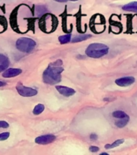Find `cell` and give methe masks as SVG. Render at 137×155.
I'll return each instance as SVG.
<instances>
[{"instance_id": "obj_3", "label": "cell", "mask_w": 137, "mask_h": 155, "mask_svg": "<svg viewBox=\"0 0 137 155\" xmlns=\"http://www.w3.org/2000/svg\"><path fill=\"white\" fill-rule=\"evenodd\" d=\"M16 48L18 50L23 53H31L35 49L36 46V41L28 37H22L17 40Z\"/></svg>"}, {"instance_id": "obj_11", "label": "cell", "mask_w": 137, "mask_h": 155, "mask_svg": "<svg viewBox=\"0 0 137 155\" xmlns=\"http://www.w3.org/2000/svg\"><path fill=\"white\" fill-rule=\"evenodd\" d=\"M91 37V35L90 34H84V35H79V36H75L71 40L73 43H77V42H81L88 40Z\"/></svg>"}, {"instance_id": "obj_21", "label": "cell", "mask_w": 137, "mask_h": 155, "mask_svg": "<svg viewBox=\"0 0 137 155\" xmlns=\"http://www.w3.org/2000/svg\"><path fill=\"white\" fill-rule=\"evenodd\" d=\"M7 85V83L5 82H2V81H0V87H4V86H6Z\"/></svg>"}, {"instance_id": "obj_13", "label": "cell", "mask_w": 137, "mask_h": 155, "mask_svg": "<svg viewBox=\"0 0 137 155\" xmlns=\"http://www.w3.org/2000/svg\"><path fill=\"white\" fill-rule=\"evenodd\" d=\"M129 120H130V117H129V116H128L127 117H125V118L118 120L116 121V125L119 128H123V127H125V126L128 124Z\"/></svg>"}, {"instance_id": "obj_6", "label": "cell", "mask_w": 137, "mask_h": 155, "mask_svg": "<svg viewBox=\"0 0 137 155\" xmlns=\"http://www.w3.org/2000/svg\"><path fill=\"white\" fill-rule=\"evenodd\" d=\"M56 139V137L53 134H48V135L40 136L38 137L35 139V142L39 145H47L50 144L53 141H54Z\"/></svg>"}, {"instance_id": "obj_4", "label": "cell", "mask_w": 137, "mask_h": 155, "mask_svg": "<svg viewBox=\"0 0 137 155\" xmlns=\"http://www.w3.org/2000/svg\"><path fill=\"white\" fill-rule=\"evenodd\" d=\"M16 90L17 92L20 94L21 96L24 97H31L35 96L37 94V91L36 89H33L31 87H24V85L22 84L21 82H19L16 85Z\"/></svg>"}, {"instance_id": "obj_5", "label": "cell", "mask_w": 137, "mask_h": 155, "mask_svg": "<svg viewBox=\"0 0 137 155\" xmlns=\"http://www.w3.org/2000/svg\"><path fill=\"white\" fill-rule=\"evenodd\" d=\"M135 78L132 76H129V77H123L119 78L118 79L116 80V84L119 87H129L131 85H132L135 82Z\"/></svg>"}, {"instance_id": "obj_23", "label": "cell", "mask_w": 137, "mask_h": 155, "mask_svg": "<svg viewBox=\"0 0 137 155\" xmlns=\"http://www.w3.org/2000/svg\"><path fill=\"white\" fill-rule=\"evenodd\" d=\"M99 155H109L107 153H101Z\"/></svg>"}, {"instance_id": "obj_22", "label": "cell", "mask_w": 137, "mask_h": 155, "mask_svg": "<svg viewBox=\"0 0 137 155\" xmlns=\"http://www.w3.org/2000/svg\"><path fill=\"white\" fill-rule=\"evenodd\" d=\"M114 99H104V100H105V101H111V100H114Z\"/></svg>"}, {"instance_id": "obj_19", "label": "cell", "mask_w": 137, "mask_h": 155, "mask_svg": "<svg viewBox=\"0 0 137 155\" xmlns=\"http://www.w3.org/2000/svg\"><path fill=\"white\" fill-rule=\"evenodd\" d=\"M89 150L90 152L92 153H96L98 151H99V148L98 146H94V145H91V146H90Z\"/></svg>"}, {"instance_id": "obj_16", "label": "cell", "mask_w": 137, "mask_h": 155, "mask_svg": "<svg viewBox=\"0 0 137 155\" xmlns=\"http://www.w3.org/2000/svg\"><path fill=\"white\" fill-rule=\"evenodd\" d=\"M44 111V106L43 104H37L33 109V114L34 115H40L41 114L43 111Z\"/></svg>"}, {"instance_id": "obj_17", "label": "cell", "mask_w": 137, "mask_h": 155, "mask_svg": "<svg viewBox=\"0 0 137 155\" xmlns=\"http://www.w3.org/2000/svg\"><path fill=\"white\" fill-rule=\"evenodd\" d=\"M10 137V133H0V140H5L8 139Z\"/></svg>"}, {"instance_id": "obj_15", "label": "cell", "mask_w": 137, "mask_h": 155, "mask_svg": "<svg viewBox=\"0 0 137 155\" xmlns=\"http://www.w3.org/2000/svg\"><path fill=\"white\" fill-rule=\"evenodd\" d=\"M112 116H113L115 118H117L119 119V120H120V119H123L125 118V117H127L128 115L127 113H125L124 111L118 110V111H114L113 113H112Z\"/></svg>"}, {"instance_id": "obj_8", "label": "cell", "mask_w": 137, "mask_h": 155, "mask_svg": "<svg viewBox=\"0 0 137 155\" xmlns=\"http://www.w3.org/2000/svg\"><path fill=\"white\" fill-rule=\"evenodd\" d=\"M22 73V70L20 69H15V68H9V69H7V70L3 71V73L2 74V77L7 78H9L15 77V76H18Z\"/></svg>"}, {"instance_id": "obj_9", "label": "cell", "mask_w": 137, "mask_h": 155, "mask_svg": "<svg viewBox=\"0 0 137 155\" xmlns=\"http://www.w3.org/2000/svg\"><path fill=\"white\" fill-rule=\"evenodd\" d=\"M10 65V61L7 57L3 54H0V72L5 71Z\"/></svg>"}, {"instance_id": "obj_1", "label": "cell", "mask_w": 137, "mask_h": 155, "mask_svg": "<svg viewBox=\"0 0 137 155\" xmlns=\"http://www.w3.org/2000/svg\"><path fill=\"white\" fill-rule=\"evenodd\" d=\"M62 61L57 60L48 65L43 74V81L46 84H57L61 81V73L64 71Z\"/></svg>"}, {"instance_id": "obj_12", "label": "cell", "mask_w": 137, "mask_h": 155, "mask_svg": "<svg viewBox=\"0 0 137 155\" xmlns=\"http://www.w3.org/2000/svg\"><path fill=\"white\" fill-rule=\"evenodd\" d=\"M124 142V139H119V140H116V141H114L113 143L111 144H106L105 145V149L106 150H111V149H114V148L118 147L120 145H122L123 143Z\"/></svg>"}, {"instance_id": "obj_2", "label": "cell", "mask_w": 137, "mask_h": 155, "mask_svg": "<svg viewBox=\"0 0 137 155\" xmlns=\"http://www.w3.org/2000/svg\"><path fill=\"white\" fill-rule=\"evenodd\" d=\"M109 47L102 43L90 44L86 49V54L89 58H100L108 53Z\"/></svg>"}, {"instance_id": "obj_14", "label": "cell", "mask_w": 137, "mask_h": 155, "mask_svg": "<svg viewBox=\"0 0 137 155\" xmlns=\"http://www.w3.org/2000/svg\"><path fill=\"white\" fill-rule=\"evenodd\" d=\"M60 43L61 45H65V44L69 43L71 41V34H67V35H63V36H59L58 38Z\"/></svg>"}, {"instance_id": "obj_7", "label": "cell", "mask_w": 137, "mask_h": 155, "mask_svg": "<svg viewBox=\"0 0 137 155\" xmlns=\"http://www.w3.org/2000/svg\"><path fill=\"white\" fill-rule=\"evenodd\" d=\"M56 89L57 90V91L61 94L63 96L65 97H70L73 95V94L76 93L75 90H73V88H70V87H64V86H56Z\"/></svg>"}, {"instance_id": "obj_18", "label": "cell", "mask_w": 137, "mask_h": 155, "mask_svg": "<svg viewBox=\"0 0 137 155\" xmlns=\"http://www.w3.org/2000/svg\"><path fill=\"white\" fill-rule=\"evenodd\" d=\"M8 127H9V124L7 123V121L0 120V128H7Z\"/></svg>"}, {"instance_id": "obj_10", "label": "cell", "mask_w": 137, "mask_h": 155, "mask_svg": "<svg viewBox=\"0 0 137 155\" xmlns=\"http://www.w3.org/2000/svg\"><path fill=\"white\" fill-rule=\"evenodd\" d=\"M122 9L126 12H132L137 13V2H129L128 4L124 5Z\"/></svg>"}, {"instance_id": "obj_20", "label": "cell", "mask_w": 137, "mask_h": 155, "mask_svg": "<svg viewBox=\"0 0 137 155\" xmlns=\"http://www.w3.org/2000/svg\"><path fill=\"white\" fill-rule=\"evenodd\" d=\"M90 138L93 140H96L97 139H98V136H97V134H95V133H92V134H90Z\"/></svg>"}]
</instances>
